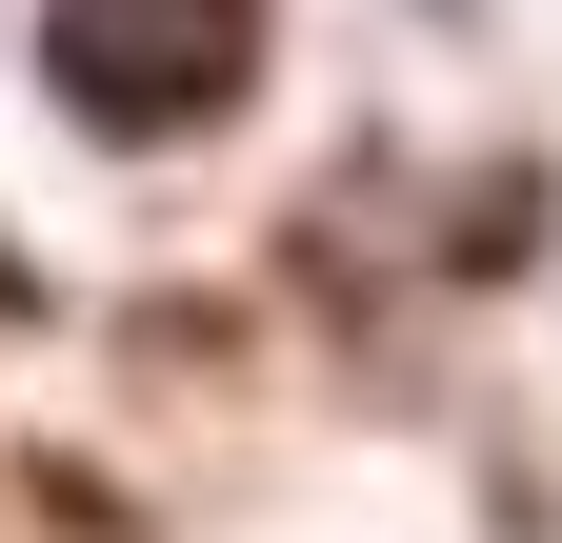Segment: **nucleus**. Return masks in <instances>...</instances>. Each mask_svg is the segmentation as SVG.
I'll return each instance as SVG.
<instances>
[{"instance_id":"nucleus-1","label":"nucleus","mask_w":562,"mask_h":543,"mask_svg":"<svg viewBox=\"0 0 562 543\" xmlns=\"http://www.w3.org/2000/svg\"><path fill=\"white\" fill-rule=\"evenodd\" d=\"M241 41H261V0H41L60 101H81V121H121V142H161V121L241 101Z\"/></svg>"}]
</instances>
